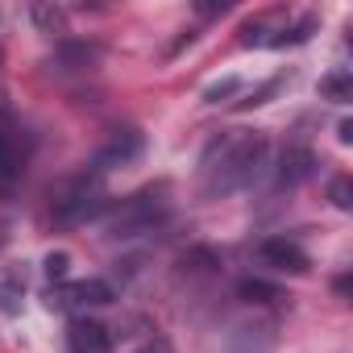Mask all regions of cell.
I'll use <instances>...</instances> for the list:
<instances>
[{"instance_id": "cell-1", "label": "cell", "mask_w": 353, "mask_h": 353, "mask_svg": "<svg viewBox=\"0 0 353 353\" xmlns=\"http://www.w3.org/2000/svg\"><path fill=\"white\" fill-rule=\"evenodd\" d=\"M266 162V141L258 133H225L204 150L200 174H204V196H229L245 188Z\"/></svg>"}, {"instance_id": "cell-2", "label": "cell", "mask_w": 353, "mask_h": 353, "mask_svg": "<svg viewBox=\"0 0 353 353\" xmlns=\"http://www.w3.org/2000/svg\"><path fill=\"white\" fill-rule=\"evenodd\" d=\"M104 208V188H100V174H75L54 192V221L59 225H79L92 212Z\"/></svg>"}, {"instance_id": "cell-3", "label": "cell", "mask_w": 353, "mask_h": 353, "mask_svg": "<svg viewBox=\"0 0 353 353\" xmlns=\"http://www.w3.org/2000/svg\"><path fill=\"white\" fill-rule=\"evenodd\" d=\"M166 196H162V188L154 192V188H145V192H137V196H129L112 216H108V233L112 237H133V233H145V229H154L162 216H166Z\"/></svg>"}, {"instance_id": "cell-4", "label": "cell", "mask_w": 353, "mask_h": 353, "mask_svg": "<svg viewBox=\"0 0 353 353\" xmlns=\"http://www.w3.org/2000/svg\"><path fill=\"white\" fill-rule=\"evenodd\" d=\"M26 158H30V145H26V133L13 117L9 104H0V192H13L26 174Z\"/></svg>"}, {"instance_id": "cell-5", "label": "cell", "mask_w": 353, "mask_h": 353, "mask_svg": "<svg viewBox=\"0 0 353 353\" xmlns=\"http://www.w3.org/2000/svg\"><path fill=\"white\" fill-rule=\"evenodd\" d=\"M117 299V291H112V283H104V279H75V283H63L59 291H50V307H108Z\"/></svg>"}, {"instance_id": "cell-6", "label": "cell", "mask_w": 353, "mask_h": 353, "mask_svg": "<svg viewBox=\"0 0 353 353\" xmlns=\"http://www.w3.org/2000/svg\"><path fill=\"white\" fill-rule=\"evenodd\" d=\"M141 133L137 129H117L104 145H100V154H96V174H104V170H112V166H129L137 154H141Z\"/></svg>"}, {"instance_id": "cell-7", "label": "cell", "mask_w": 353, "mask_h": 353, "mask_svg": "<svg viewBox=\"0 0 353 353\" xmlns=\"http://www.w3.org/2000/svg\"><path fill=\"white\" fill-rule=\"evenodd\" d=\"M262 262L270 266V270H283V274H307L312 270V262H307V254L295 245V241H287V237H270V241H262Z\"/></svg>"}, {"instance_id": "cell-8", "label": "cell", "mask_w": 353, "mask_h": 353, "mask_svg": "<svg viewBox=\"0 0 353 353\" xmlns=\"http://www.w3.org/2000/svg\"><path fill=\"white\" fill-rule=\"evenodd\" d=\"M67 353H112V336H108V328L100 320L79 316L67 328Z\"/></svg>"}, {"instance_id": "cell-9", "label": "cell", "mask_w": 353, "mask_h": 353, "mask_svg": "<svg viewBox=\"0 0 353 353\" xmlns=\"http://www.w3.org/2000/svg\"><path fill=\"white\" fill-rule=\"evenodd\" d=\"M312 166H316V158H312L307 150H287L283 162H279V188H295V183H303L307 174H312Z\"/></svg>"}, {"instance_id": "cell-10", "label": "cell", "mask_w": 353, "mask_h": 353, "mask_svg": "<svg viewBox=\"0 0 353 353\" xmlns=\"http://www.w3.org/2000/svg\"><path fill=\"white\" fill-rule=\"evenodd\" d=\"M30 17H34V26H38L42 34H63V30H67V17H63L59 5H34Z\"/></svg>"}, {"instance_id": "cell-11", "label": "cell", "mask_w": 353, "mask_h": 353, "mask_svg": "<svg viewBox=\"0 0 353 353\" xmlns=\"http://www.w3.org/2000/svg\"><path fill=\"white\" fill-rule=\"evenodd\" d=\"M241 299H250V303H270V299H279V287L274 283H262V279H241Z\"/></svg>"}, {"instance_id": "cell-12", "label": "cell", "mask_w": 353, "mask_h": 353, "mask_svg": "<svg viewBox=\"0 0 353 353\" xmlns=\"http://www.w3.org/2000/svg\"><path fill=\"white\" fill-rule=\"evenodd\" d=\"M320 92L332 96V100H349V75H328V79L320 83Z\"/></svg>"}, {"instance_id": "cell-13", "label": "cell", "mask_w": 353, "mask_h": 353, "mask_svg": "<svg viewBox=\"0 0 353 353\" xmlns=\"http://www.w3.org/2000/svg\"><path fill=\"white\" fill-rule=\"evenodd\" d=\"M328 196H332V204L336 208H353V192H349V179H332V188H328Z\"/></svg>"}, {"instance_id": "cell-14", "label": "cell", "mask_w": 353, "mask_h": 353, "mask_svg": "<svg viewBox=\"0 0 353 353\" xmlns=\"http://www.w3.org/2000/svg\"><path fill=\"white\" fill-rule=\"evenodd\" d=\"M67 266H71L67 254H50V258H46V274H50L54 283H67Z\"/></svg>"}, {"instance_id": "cell-15", "label": "cell", "mask_w": 353, "mask_h": 353, "mask_svg": "<svg viewBox=\"0 0 353 353\" xmlns=\"http://www.w3.org/2000/svg\"><path fill=\"white\" fill-rule=\"evenodd\" d=\"M229 92H237V79H225V83H212V88L204 92V100H208V104H221V100H225Z\"/></svg>"}, {"instance_id": "cell-16", "label": "cell", "mask_w": 353, "mask_h": 353, "mask_svg": "<svg viewBox=\"0 0 353 353\" xmlns=\"http://www.w3.org/2000/svg\"><path fill=\"white\" fill-rule=\"evenodd\" d=\"M137 353H174V349H170V341H166V336H150Z\"/></svg>"}, {"instance_id": "cell-17", "label": "cell", "mask_w": 353, "mask_h": 353, "mask_svg": "<svg viewBox=\"0 0 353 353\" xmlns=\"http://www.w3.org/2000/svg\"><path fill=\"white\" fill-rule=\"evenodd\" d=\"M225 9H229V0H208V5H196V13H204V17H216Z\"/></svg>"}, {"instance_id": "cell-18", "label": "cell", "mask_w": 353, "mask_h": 353, "mask_svg": "<svg viewBox=\"0 0 353 353\" xmlns=\"http://www.w3.org/2000/svg\"><path fill=\"white\" fill-rule=\"evenodd\" d=\"M336 137H341V141L349 145V141H353V121H341V129H336Z\"/></svg>"}]
</instances>
